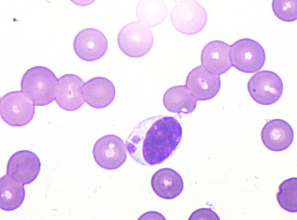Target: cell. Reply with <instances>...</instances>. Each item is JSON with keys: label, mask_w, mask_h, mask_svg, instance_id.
Wrapping results in <instances>:
<instances>
[{"label": "cell", "mask_w": 297, "mask_h": 220, "mask_svg": "<svg viewBox=\"0 0 297 220\" xmlns=\"http://www.w3.org/2000/svg\"><path fill=\"white\" fill-rule=\"evenodd\" d=\"M182 135L181 126L174 117L153 116L136 125L126 139V148L137 163L154 165L162 163L172 154Z\"/></svg>", "instance_id": "6da1fadb"}, {"label": "cell", "mask_w": 297, "mask_h": 220, "mask_svg": "<svg viewBox=\"0 0 297 220\" xmlns=\"http://www.w3.org/2000/svg\"><path fill=\"white\" fill-rule=\"evenodd\" d=\"M58 79L48 68L34 66L23 75L21 91L35 106H46L55 100Z\"/></svg>", "instance_id": "7a4b0ae2"}, {"label": "cell", "mask_w": 297, "mask_h": 220, "mask_svg": "<svg viewBox=\"0 0 297 220\" xmlns=\"http://www.w3.org/2000/svg\"><path fill=\"white\" fill-rule=\"evenodd\" d=\"M117 42L121 51L133 58L142 57L151 50L153 37L150 27L139 21L125 25L118 33Z\"/></svg>", "instance_id": "3957f363"}, {"label": "cell", "mask_w": 297, "mask_h": 220, "mask_svg": "<svg viewBox=\"0 0 297 220\" xmlns=\"http://www.w3.org/2000/svg\"><path fill=\"white\" fill-rule=\"evenodd\" d=\"M171 23L180 32L193 35L201 31L207 19L204 8L193 0H175L170 13Z\"/></svg>", "instance_id": "277c9868"}, {"label": "cell", "mask_w": 297, "mask_h": 220, "mask_svg": "<svg viewBox=\"0 0 297 220\" xmlns=\"http://www.w3.org/2000/svg\"><path fill=\"white\" fill-rule=\"evenodd\" d=\"M232 66L242 72L252 73L260 70L266 60L264 49L252 39H240L230 45Z\"/></svg>", "instance_id": "5b68a950"}, {"label": "cell", "mask_w": 297, "mask_h": 220, "mask_svg": "<svg viewBox=\"0 0 297 220\" xmlns=\"http://www.w3.org/2000/svg\"><path fill=\"white\" fill-rule=\"evenodd\" d=\"M0 105L1 117L10 126H25L34 117L35 105L21 91L6 93L1 98Z\"/></svg>", "instance_id": "8992f818"}, {"label": "cell", "mask_w": 297, "mask_h": 220, "mask_svg": "<svg viewBox=\"0 0 297 220\" xmlns=\"http://www.w3.org/2000/svg\"><path fill=\"white\" fill-rule=\"evenodd\" d=\"M249 93L257 103L263 105L272 104L281 97L283 91L282 81L274 72L263 70L254 74L247 84Z\"/></svg>", "instance_id": "52a82bcc"}, {"label": "cell", "mask_w": 297, "mask_h": 220, "mask_svg": "<svg viewBox=\"0 0 297 220\" xmlns=\"http://www.w3.org/2000/svg\"><path fill=\"white\" fill-rule=\"evenodd\" d=\"M93 154L99 166L109 170L120 167L126 161L127 156L123 141L114 134L106 135L99 139L94 145Z\"/></svg>", "instance_id": "ba28073f"}, {"label": "cell", "mask_w": 297, "mask_h": 220, "mask_svg": "<svg viewBox=\"0 0 297 220\" xmlns=\"http://www.w3.org/2000/svg\"><path fill=\"white\" fill-rule=\"evenodd\" d=\"M108 42L105 35L99 30L87 28L79 31L73 42L75 52L80 59L93 62L102 57L105 54Z\"/></svg>", "instance_id": "9c48e42d"}, {"label": "cell", "mask_w": 297, "mask_h": 220, "mask_svg": "<svg viewBox=\"0 0 297 220\" xmlns=\"http://www.w3.org/2000/svg\"><path fill=\"white\" fill-rule=\"evenodd\" d=\"M41 163L33 152L21 150L13 153L9 158L6 175L23 185L33 182L39 173Z\"/></svg>", "instance_id": "30bf717a"}, {"label": "cell", "mask_w": 297, "mask_h": 220, "mask_svg": "<svg viewBox=\"0 0 297 220\" xmlns=\"http://www.w3.org/2000/svg\"><path fill=\"white\" fill-rule=\"evenodd\" d=\"M185 85L197 101H205L218 94L221 81L220 76L210 73L201 65L189 72Z\"/></svg>", "instance_id": "8fae6325"}, {"label": "cell", "mask_w": 297, "mask_h": 220, "mask_svg": "<svg viewBox=\"0 0 297 220\" xmlns=\"http://www.w3.org/2000/svg\"><path fill=\"white\" fill-rule=\"evenodd\" d=\"M84 83L79 76L73 74H64L58 79L55 100L63 109L73 111L81 108L84 100L82 89Z\"/></svg>", "instance_id": "7c38bea8"}, {"label": "cell", "mask_w": 297, "mask_h": 220, "mask_svg": "<svg viewBox=\"0 0 297 220\" xmlns=\"http://www.w3.org/2000/svg\"><path fill=\"white\" fill-rule=\"evenodd\" d=\"M262 142L268 149L280 152L289 148L292 143L294 132L287 122L275 119L268 121L263 127L260 134Z\"/></svg>", "instance_id": "4fadbf2b"}, {"label": "cell", "mask_w": 297, "mask_h": 220, "mask_svg": "<svg viewBox=\"0 0 297 220\" xmlns=\"http://www.w3.org/2000/svg\"><path fill=\"white\" fill-rule=\"evenodd\" d=\"M230 45L220 40L212 41L204 47L201 54V65L210 73L220 76L232 67Z\"/></svg>", "instance_id": "5bb4252c"}, {"label": "cell", "mask_w": 297, "mask_h": 220, "mask_svg": "<svg viewBox=\"0 0 297 220\" xmlns=\"http://www.w3.org/2000/svg\"><path fill=\"white\" fill-rule=\"evenodd\" d=\"M82 91L84 102L97 109L104 108L110 105L115 95L113 83L103 77H94L84 83Z\"/></svg>", "instance_id": "9a60e30c"}, {"label": "cell", "mask_w": 297, "mask_h": 220, "mask_svg": "<svg viewBox=\"0 0 297 220\" xmlns=\"http://www.w3.org/2000/svg\"><path fill=\"white\" fill-rule=\"evenodd\" d=\"M152 188L159 197L171 199L180 195L184 188V182L180 174L173 169L161 168L156 171L151 180Z\"/></svg>", "instance_id": "2e32d148"}, {"label": "cell", "mask_w": 297, "mask_h": 220, "mask_svg": "<svg viewBox=\"0 0 297 220\" xmlns=\"http://www.w3.org/2000/svg\"><path fill=\"white\" fill-rule=\"evenodd\" d=\"M197 101L185 85L175 86L169 88L163 98L165 108L170 112L178 114L192 113L196 107Z\"/></svg>", "instance_id": "e0dca14e"}, {"label": "cell", "mask_w": 297, "mask_h": 220, "mask_svg": "<svg viewBox=\"0 0 297 220\" xmlns=\"http://www.w3.org/2000/svg\"><path fill=\"white\" fill-rule=\"evenodd\" d=\"M24 186L6 174L0 180V208L5 211L15 210L22 204L25 191Z\"/></svg>", "instance_id": "ac0fdd59"}, {"label": "cell", "mask_w": 297, "mask_h": 220, "mask_svg": "<svg viewBox=\"0 0 297 220\" xmlns=\"http://www.w3.org/2000/svg\"><path fill=\"white\" fill-rule=\"evenodd\" d=\"M136 15L139 21L150 27L162 23L168 14L165 3L161 0H141L137 5Z\"/></svg>", "instance_id": "d6986e66"}, {"label": "cell", "mask_w": 297, "mask_h": 220, "mask_svg": "<svg viewBox=\"0 0 297 220\" xmlns=\"http://www.w3.org/2000/svg\"><path fill=\"white\" fill-rule=\"evenodd\" d=\"M276 194L277 202L280 207L290 212L297 211V179L291 177L285 179L280 185Z\"/></svg>", "instance_id": "ffe728a7"}, {"label": "cell", "mask_w": 297, "mask_h": 220, "mask_svg": "<svg viewBox=\"0 0 297 220\" xmlns=\"http://www.w3.org/2000/svg\"><path fill=\"white\" fill-rule=\"evenodd\" d=\"M297 0H274L272 8L275 16L279 19L292 22L296 20Z\"/></svg>", "instance_id": "44dd1931"}, {"label": "cell", "mask_w": 297, "mask_h": 220, "mask_svg": "<svg viewBox=\"0 0 297 220\" xmlns=\"http://www.w3.org/2000/svg\"><path fill=\"white\" fill-rule=\"evenodd\" d=\"M193 220H216L220 219L217 214L211 208H202L192 212L189 219Z\"/></svg>", "instance_id": "7402d4cb"}]
</instances>
